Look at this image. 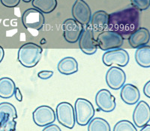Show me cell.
<instances>
[{
	"instance_id": "603a6c76",
	"label": "cell",
	"mask_w": 150,
	"mask_h": 131,
	"mask_svg": "<svg viewBox=\"0 0 150 131\" xmlns=\"http://www.w3.org/2000/svg\"><path fill=\"white\" fill-rule=\"evenodd\" d=\"M89 131H110L109 123L101 118H92L88 124Z\"/></svg>"
},
{
	"instance_id": "7402d4cb",
	"label": "cell",
	"mask_w": 150,
	"mask_h": 131,
	"mask_svg": "<svg viewBox=\"0 0 150 131\" xmlns=\"http://www.w3.org/2000/svg\"><path fill=\"white\" fill-rule=\"evenodd\" d=\"M32 5L43 14H50L57 7V0H32Z\"/></svg>"
},
{
	"instance_id": "9a60e30c",
	"label": "cell",
	"mask_w": 150,
	"mask_h": 131,
	"mask_svg": "<svg viewBox=\"0 0 150 131\" xmlns=\"http://www.w3.org/2000/svg\"><path fill=\"white\" fill-rule=\"evenodd\" d=\"M128 39L130 46L133 49H137L149 42V31L146 28H138L128 37Z\"/></svg>"
},
{
	"instance_id": "7a4b0ae2",
	"label": "cell",
	"mask_w": 150,
	"mask_h": 131,
	"mask_svg": "<svg viewBox=\"0 0 150 131\" xmlns=\"http://www.w3.org/2000/svg\"><path fill=\"white\" fill-rule=\"evenodd\" d=\"M43 49L35 43H26L19 49L17 60L25 68H34L38 64L42 56Z\"/></svg>"
},
{
	"instance_id": "d6986e66",
	"label": "cell",
	"mask_w": 150,
	"mask_h": 131,
	"mask_svg": "<svg viewBox=\"0 0 150 131\" xmlns=\"http://www.w3.org/2000/svg\"><path fill=\"white\" fill-rule=\"evenodd\" d=\"M17 118V112L13 104L8 102L0 104V124L8 120Z\"/></svg>"
},
{
	"instance_id": "e0dca14e",
	"label": "cell",
	"mask_w": 150,
	"mask_h": 131,
	"mask_svg": "<svg viewBox=\"0 0 150 131\" xmlns=\"http://www.w3.org/2000/svg\"><path fill=\"white\" fill-rule=\"evenodd\" d=\"M109 23V14L102 10L98 11L94 13L92 16L89 25L90 24L92 31L96 32H102L105 30Z\"/></svg>"
},
{
	"instance_id": "484cf974",
	"label": "cell",
	"mask_w": 150,
	"mask_h": 131,
	"mask_svg": "<svg viewBox=\"0 0 150 131\" xmlns=\"http://www.w3.org/2000/svg\"><path fill=\"white\" fill-rule=\"evenodd\" d=\"M17 121L14 120H8L0 124V131H14L16 130Z\"/></svg>"
},
{
	"instance_id": "ffe728a7",
	"label": "cell",
	"mask_w": 150,
	"mask_h": 131,
	"mask_svg": "<svg viewBox=\"0 0 150 131\" xmlns=\"http://www.w3.org/2000/svg\"><path fill=\"white\" fill-rule=\"evenodd\" d=\"M135 60L137 65L142 68L150 67V46L144 45L137 49L135 52Z\"/></svg>"
},
{
	"instance_id": "836d02e7",
	"label": "cell",
	"mask_w": 150,
	"mask_h": 131,
	"mask_svg": "<svg viewBox=\"0 0 150 131\" xmlns=\"http://www.w3.org/2000/svg\"><path fill=\"white\" fill-rule=\"evenodd\" d=\"M23 2H26V3H29V2H30L32 0H22Z\"/></svg>"
},
{
	"instance_id": "ac0fdd59",
	"label": "cell",
	"mask_w": 150,
	"mask_h": 131,
	"mask_svg": "<svg viewBox=\"0 0 150 131\" xmlns=\"http://www.w3.org/2000/svg\"><path fill=\"white\" fill-rule=\"evenodd\" d=\"M57 69L63 75H71L78 71V63L73 57L68 56L62 58L57 65Z\"/></svg>"
},
{
	"instance_id": "4dcf8cb0",
	"label": "cell",
	"mask_w": 150,
	"mask_h": 131,
	"mask_svg": "<svg viewBox=\"0 0 150 131\" xmlns=\"http://www.w3.org/2000/svg\"><path fill=\"white\" fill-rule=\"evenodd\" d=\"M14 95L15 96L16 99H17V101H19V102H21L23 101V95L22 94H21V90L19 88H15V91H14Z\"/></svg>"
},
{
	"instance_id": "8992f818",
	"label": "cell",
	"mask_w": 150,
	"mask_h": 131,
	"mask_svg": "<svg viewBox=\"0 0 150 131\" xmlns=\"http://www.w3.org/2000/svg\"><path fill=\"white\" fill-rule=\"evenodd\" d=\"M56 118L60 124L68 129H72L75 125V113L73 106L68 102H62L56 106Z\"/></svg>"
},
{
	"instance_id": "cb8c5ba5",
	"label": "cell",
	"mask_w": 150,
	"mask_h": 131,
	"mask_svg": "<svg viewBox=\"0 0 150 131\" xmlns=\"http://www.w3.org/2000/svg\"><path fill=\"white\" fill-rule=\"evenodd\" d=\"M137 129L132 122L128 120L118 121L113 127V131H137Z\"/></svg>"
},
{
	"instance_id": "30bf717a",
	"label": "cell",
	"mask_w": 150,
	"mask_h": 131,
	"mask_svg": "<svg viewBox=\"0 0 150 131\" xmlns=\"http://www.w3.org/2000/svg\"><path fill=\"white\" fill-rule=\"evenodd\" d=\"M33 119L38 127H45L56 121V112L50 106H38L33 113Z\"/></svg>"
},
{
	"instance_id": "f546056e",
	"label": "cell",
	"mask_w": 150,
	"mask_h": 131,
	"mask_svg": "<svg viewBox=\"0 0 150 131\" xmlns=\"http://www.w3.org/2000/svg\"><path fill=\"white\" fill-rule=\"evenodd\" d=\"M143 93L146 97L149 98L150 97V81H148L143 87Z\"/></svg>"
},
{
	"instance_id": "4316f807",
	"label": "cell",
	"mask_w": 150,
	"mask_h": 131,
	"mask_svg": "<svg viewBox=\"0 0 150 131\" xmlns=\"http://www.w3.org/2000/svg\"><path fill=\"white\" fill-rule=\"evenodd\" d=\"M21 0H0L2 5L7 8H15L20 4Z\"/></svg>"
},
{
	"instance_id": "44dd1931",
	"label": "cell",
	"mask_w": 150,
	"mask_h": 131,
	"mask_svg": "<svg viewBox=\"0 0 150 131\" xmlns=\"http://www.w3.org/2000/svg\"><path fill=\"white\" fill-rule=\"evenodd\" d=\"M16 85L12 79L2 77L0 79V97L8 99L14 95Z\"/></svg>"
},
{
	"instance_id": "83f0119b",
	"label": "cell",
	"mask_w": 150,
	"mask_h": 131,
	"mask_svg": "<svg viewBox=\"0 0 150 131\" xmlns=\"http://www.w3.org/2000/svg\"><path fill=\"white\" fill-rule=\"evenodd\" d=\"M53 75V71L52 70H41V71L38 72V77L41 80H48V79L51 78Z\"/></svg>"
},
{
	"instance_id": "d4e9b609",
	"label": "cell",
	"mask_w": 150,
	"mask_h": 131,
	"mask_svg": "<svg viewBox=\"0 0 150 131\" xmlns=\"http://www.w3.org/2000/svg\"><path fill=\"white\" fill-rule=\"evenodd\" d=\"M134 8L138 11H146L149 8L150 0H131Z\"/></svg>"
},
{
	"instance_id": "f1b7e54d",
	"label": "cell",
	"mask_w": 150,
	"mask_h": 131,
	"mask_svg": "<svg viewBox=\"0 0 150 131\" xmlns=\"http://www.w3.org/2000/svg\"><path fill=\"white\" fill-rule=\"evenodd\" d=\"M44 131H61L62 130L60 129L58 125H56V124H50L47 126H45V127L44 128L43 130Z\"/></svg>"
},
{
	"instance_id": "6da1fadb",
	"label": "cell",
	"mask_w": 150,
	"mask_h": 131,
	"mask_svg": "<svg viewBox=\"0 0 150 131\" xmlns=\"http://www.w3.org/2000/svg\"><path fill=\"white\" fill-rule=\"evenodd\" d=\"M140 14L134 7L127 8L118 12L109 14L108 28L119 33L123 38H128L130 35L138 29Z\"/></svg>"
},
{
	"instance_id": "2e32d148",
	"label": "cell",
	"mask_w": 150,
	"mask_h": 131,
	"mask_svg": "<svg viewBox=\"0 0 150 131\" xmlns=\"http://www.w3.org/2000/svg\"><path fill=\"white\" fill-rule=\"evenodd\" d=\"M120 97L122 101L128 105H134L138 102L140 93L138 88L133 84H124L121 88Z\"/></svg>"
},
{
	"instance_id": "7c38bea8",
	"label": "cell",
	"mask_w": 150,
	"mask_h": 131,
	"mask_svg": "<svg viewBox=\"0 0 150 131\" xmlns=\"http://www.w3.org/2000/svg\"><path fill=\"white\" fill-rule=\"evenodd\" d=\"M106 82L112 90H119L126 80V74L119 67H111L106 73Z\"/></svg>"
},
{
	"instance_id": "d6a6232c",
	"label": "cell",
	"mask_w": 150,
	"mask_h": 131,
	"mask_svg": "<svg viewBox=\"0 0 150 131\" xmlns=\"http://www.w3.org/2000/svg\"><path fill=\"white\" fill-rule=\"evenodd\" d=\"M141 128H142L141 129L142 131H146V130L150 131V125L149 124H146V125H144V126Z\"/></svg>"
},
{
	"instance_id": "5b68a950",
	"label": "cell",
	"mask_w": 150,
	"mask_h": 131,
	"mask_svg": "<svg viewBox=\"0 0 150 131\" xmlns=\"http://www.w3.org/2000/svg\"><path fill=\"white\" fill-rule=\"evenodd\" d=\"M22 23L29 32L39 31L45 25V16L35 8H29L23 12L22 17Z\"/></svg>"
},
{
	"instance_id": "52a82bcc",
	"label": "cell",
	"mask_w": 150,
	"mask_h": 131,
	"mask_svg": "<svg viewBox=\"0 0 150 131\" xmlns=\"http://www.w3.org/2000/svg\"><path fill=\"white\" fill-rule=\"evenodd\" d=\"M129 54L124 49H110L108 50L102 56L103 63L107 66L116 65L120 67L126 66L129 62Z\"/></svg>"
},
{
	"instance_id": "4fadbf2b",
	"label": "cell",
	"mask_w": 150,
	"mask_h": 131,
	"mask_svg": "<svg viewBox=\"0 0 150 131\" xmlns=\"http://www.w3.org/2000/svg\"><path fill=\"white\" fill-rule=\"evenodd\" d=\"M96 104L100 110L111 112L116 109V98L108 89H101L96 95Z\"/></svg>"
},
{
	"instance_id": "9c48e42d",
	"label": "cell",
	"mask_w": 150,
	"mask_h": 131,
	"mask_svg": "<svg viewBox=\"0 0 150 131\" xmlns=\"http://www.w3.org/2000/svg\"><path fill=\"white\" fill-rule=\"evenodd\" d=\"M71 14L74 19L83 26H89L92 11L89 5L83 0H76L72 6Z\"/></svg>"
},
{
	"instance_id": "8fae6325",
	"label": "cell",
	"mask_w": 150,
	"mask_h": 131,
	"mask_svg": "<svg viewBox=\"0 0 150 131\" xmlns=\"http://www.w3.org/2000/svg\"><path fill=\"white\" fill-rule=\"evenodd\" d=\"M78 41L80 50L86 55L90 56L97 52V41L94 37L93 31L89 28H86L83 31Z\"/></svg>"
},
{
	"instance_id": "3957f363",
	"label": "cell",
	"mask_w": 150,
	"mask_h": 131,
	"mask_svg": "<svg viewBox=\"0 0 150 131\" xmlns=\"http://www.w3.org/2000/svg\"><path fill=\"white\" fill-rule=\"evenodd\" d=\"M76 122L80 126H86L95 116V109L90 101L84 98H78L74 104Z\"/></svg>"
},
{
	"instance_id": "5bb4252c",
	"label": "cell",
	"mask_w": 150,
	"mask_h": 131,
	"mask_svg": "<svg viewBox=\"0 0 150 131\" xmlns=\"http://www.w3.org/2000/svg\"><path fill=\"white\" fill-rule=\"evenodd\" d=\"M137 106L133 112V121L135 127H143L149 124L150 121V107L146 101H141L137 103Z\"/></svg>"
},
{
	"instance_id": "ba28073f",
	"label": "cell",
	"mask_w": 150,
	"mask_h": 131,
	"mask_svg": "<svg viewBox=\"0 0 150 131\" xmlns=\"http://www.w3.org/2000/svg\"><path fill=\"white\" fill-rule=\"evenodd\" d=\"M64 39L69 44H75L78 41L83 31V25L79 23L74 19H67L62 24Z\"/></svg>"
},
{
	"instance_id": "277c9868",
	"label": "cell",
	"mask_w": 150,
	"mask_h": 131,
	"mask_svg": "<svg viewBox=\"0 0 150 131\" xmlns=\"http://www.w3.org/2000/svg\"><path fill=\"white\" fill-rule=\"evenodd\" d=\"M96 41L98 46L101 50L108 51L121 47L124 43V38L121 35L114 31L104 30L98 35Z\"/></svg>"
},
{
	"instance_id": "1f68e13d",
	"label": "cell",
	"mask_w": 150,
	"mask_h": 131,
	"mask_svg": "<svg viewBox=\"0 0 150 131\" xmlns=\"http://www.w3.org/2000/svg\"><path fill=\"white\" fill-rule=\"evenodd\" d=\"M4 56H5V51H4L3 48L0 46V63H1L2 61V60H3Z\"/></svg>"
}]
</instances>
